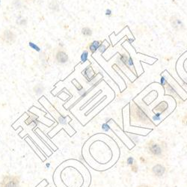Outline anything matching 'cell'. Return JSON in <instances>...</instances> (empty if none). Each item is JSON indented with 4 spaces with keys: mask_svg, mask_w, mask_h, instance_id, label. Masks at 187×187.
Returning a JSON list of instances; mask_svg holds the SVG:
<instances>
[{
    "mask_svg": "<svg viewBox=\"0 0 187 187\" xmlns=\"http://www.w3.org/2000/svg\"><path fill=\"white\" fill-rule=\"evenodd\" d=\"M54 58H55V61L59 65L66 64L69 60V56H68V53L65 50L61 49V48L55 51Z\"/></svg>",
    "mask_w": 187,
    "mask_h": 187,
    "instance_id": "3",
    "label": "cell"
},
{
    "mask_svg": "<svg viewBox=\"0 0 187 187\" xmlns=\"http://www.w3.org/2000/svg\"><path fill=\"white\" fill-rule=\"evenodd\" d=\"M82 74H83V75L85 76V77H86L88 80H91V79H92V76H94V72H93L92 69H91L90 67H88V68H87L86 69H85V71H83Z\"/></svg>",
    "mask_w": 187,
    "mask_h": 187,
    "instance_id": "10",
    "label": "cell"
},
{
    "mask_svg": "<svg viewBox=\"0 0 187 187\" xmlns=\"http://www.w3.org/2000/svg\"><path fill=\"white\" fill-rule=\"evenodd\" d=\"M185 118H186V120L185 121H183V122H184V124H185L186 126H187V117L185 116Z\"/></svg>",
    "mask_w": 187,
    "mask_h": 187,
    "instance_id": "20",
    "label": "cell"
},
{
    "mask_svg": "<svg viewBox=\"0 0 187 187\" xmlns=\"http://www.w3.org/2000/svg\"><path fill=\"white\" fill-rule=\"evenodd\" d=\"M112 12L110 9H106V13H105V14L106 15V16L110 17L111 15H112Z\"/></svg>",
    "mask_w": 187,
    "mask_h": 187,
    "instance_id": "18",
    "label": "cell"
},
{
    "mask_svg": "<svg viewBox=\"0 0 187 187\" xmlns=\"http://www.w3.org/2000/svg\"><path fill=\"white\" fill-rule=\"evenodd\" d=\"M88 50H84L82 52V55H81V62L82 63H85V61L88 60Z\"/></svg>",
    "mask_w": 187,
    "mask_h": 187,
    "instance_id": "13",
    "label": "cell"
},
{
    "mask_svg": "<svg viewBox=\"0 0 187 187\" xmlns=\"http://www.w3.org/2000/svg\"><path fill=\"white\" fill-rule=\"evenodd\" d=\"M170 23H171L172 28H175L177 31H180V30L184 28V24L179 18L176 17H171L170 18Z\"/></svg>",
    "mask_w": 187,
    "mask_h": 187,
    "instance_id": "6",
    "label": "cell"
},
{
    "mask_svg": "<svg viewBox=\"0 0 187 187\" xmlns=\"http://www.w3.org/2000/svg\"><path fill=\"white\" fill-rule=\"evenodd\" d=\"M127 162L128 165H134V159L132 156H129V157L127 158Z\"/></svg>",
    "mask_w": 187,
    "mask_h": 187,
    "instance_id": "16",
    "label": "cell"
},
{
    "mask_svg": "<svg viewBox=\"0 0 187 187\" xmlns=\"http://www.w3.org/2000/svg\"><path fill=\"white\" fill-rule=\"evenodd\" d=\"M2 187H19V180L17 177L6 176L2 183Z\"/></svg>",
    "mask_w": 187,
    "mask_h": 187,
    "instance_id": "4",
    "label": "cell"
},
{
    "mask_svg": "<svg viewBox=\"0 0 187 187\" xmlns=\"http://www.w3.org/2000/svg\"><path fill=\"white\" fill-rule=\"evenodd\" d=\"M153 175L156 178H161L165 175V171H166V168L162 164L158 163L154 165L151 169Z\"/></svg>",
    "mask_w": 187,
    "mask_h": 187,
    "instance_id": "5",
    "label": "cell"
},
{
    "mask_svg": "<svg viewBox=\"0 0 187 187\" xmlns=\"http://www.w3.org/2000/svg\"><path fill=\"white\" fill-rule=\"evenodd\" d=\"M137 187H153V186H149V185H146V184H143V185H140Z\"/></svg>",
    "mask_w": 187,
    "mask_h": 187,
    "instance_id": "19",
    "label": "cell"
},
{
    "mask_svg": "<svg viewBox=\"0 0 187 187\" xmlns=\"http://www.w3.org/2000/svg\"><path fill=\"white\" fill-rule=\"evenodd\" d=\"M33 91L37 96H41L45 91V87L41 83L37 84L33 87Z\"/></svg>",
    "mask_w": 187,
    "mask_h": 187,
    "instance_id": "7",
    "label": "cell"
},
{
    "mask_svg": "<svg viewBox=\"0 0 187 187\" xmlns=\"http://www.w3.org/2000/svg\"><path fill=\"white\" fill-rule=\"evenodd\" d=\"M81 32L85 37H90L92 35V30L90 28H88V27H84V28H82V30H81Z\"/></svg>",
    "mask_w": 187,
    "mask_h": 187,
    "instance_id": "11",
    "label": "cell"
},
{
    "mask_svg": "<svg viewBox=\"0 0 187 187\" xmlns=\"http://www.w3.org/2000/svg\"><path fill=\"white\" fill-rule=\"evenodd\" d=\"M17 35L14 31L6 28L0 34V42L6 46H11L17 41Z\"/></svg>",
    "mask_w": 187,
    "mask_h": 187,
    "instance_id": "2",
    "label": "cell"
},
{
    "mask_svg": "<svg viewBox=\"0 0 187 187\" xmlns=\"http://www.w3.org/2000/svg\"><path fill=\"white\" fill-rule=\"evenodd\" d=\"M27 23H28V22H27V20L24 19V18H22L21 20H17V24H19L20 26H26Z\"/></svg>",
    "mask_w": 187,
    "mask_h": 187,
    "instance_id": "15",
    "label": "cell"
},
{
    "mask_svg": "<svg viewBox=\"0 0 187 187\" xmlns=\"http://www.w3.org/2000/svg\"><path fill=\"white\" fill-rule=\"evenodd\" d=\"M0 5H1V0H0Z\"/></svg>",
    "mask_w": 187,
    "mask_h": 187,
    "instance_id": "21",
    "label": "cell"
},
{
    "mask_svg": "<svg viewBox=\"0 0 187 187\" xmlns=\"http://www.w3.org/2000/svg\"><path fill=\"white\" fill-rule=\"evenodd\" d=\"M145 149L152 157L157 159H162L165 157L168 152V147L165 142L158 141L156 142L155 140H151L147 142Z\"/></svg>",
    "mask_w": 187,
    "mask_h": 187,
    "instance_id": "1",
    "label": "cell"
},
{
    "mask_svg": "<svg viewBox=\"0 0 187 187\" xmlns=\"http://www.w3.org/2000/svg\"><path fill=\"white\" fill-rule=\"evenodd\" d=\"M13 5L17 9H20L23 6V3L21 0H13Z\"/></svg>",
    "mask_w": 187,
    "mask_h": 187,
    "instance_id": "14",
    "label": "cell"
},
{
    "mask_svg": "<svg viewBox=\"0 0 187 187\" xmlns=\"http://www.w3.org/2000/svg\"><path fill=\"white\" fill-rule=\"evenodd\" d=\"M166 79H165V78L164 76H162L161 77V85H162V86H165V85L166 84Z\"/></svg>",
    "mask_w": 187,
    "mask_h": 187,
    "instance_id": "17",
    "label": "cell"
},
{
    "mask_svg": "<svg viewBox=\"0 0 187 187\" xmlns=\"http://www.w3.org/2000/svg\"><path fill=\"white\" fill-rule=\"evenodd\" d=\"M101 45V42L99 41H93L91 44L89 45V49L92 53L96 52L98 49H99Z\"/></svg>",
    "mask_w": 187,
    "mask_h": 187,
    "instance_id": "8",
    "label": "cell"
},
{
    "mask_svg": "<svg viewBox=\"0 0 187 187\" xmlns=\"http://www.w3.org/2000/svg\"><path fill=\"white\" fill-rule=\"evenodd\" d=\"M28 46H29V47L32 49H33V50L36 51V52H41V49L40 48V47H38V46L36 44H35V43L32 42V41H29V42H28Z\"/></svg>",
    "mask_w": 187,
    "mask_h": 187,
    "instance_id": "12",
    "label": "cell"
},
{
    "mask_svg": "<svg viewBox=\"0 0 187 187\" xmlns=\"http://www.w3.org/2000/svg\"><path fill=\"white\" fill-rule=\"evenodd\" d=\"M49 8L54 11H59L60 6L58 0H52L49 4Z\"/></svg>",
    "mask_w": 187,
    "mask_h": 187,
    "instance_id": "9",
    "label": "cell"
}]
</instances>
